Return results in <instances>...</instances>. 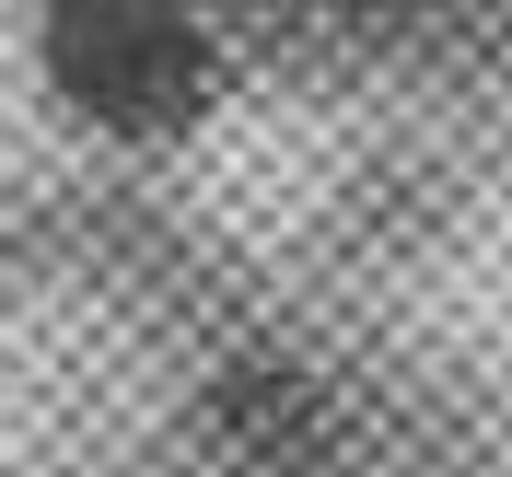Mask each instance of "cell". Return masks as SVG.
<instances>
[{
  "instance_id": "2",
  "label": "cell",
  "mask_w": 512,
  "mask_h": 477,
  "mask_svg": "<svg viewBox=\"0 0 512 477\" xmlns=\"http://www.w3.org/2000/svg\"><path fill=\"white\" fill-rule=\"evenodd\" d=\"M210 443L245 477H315L326 443H338V419H326V384L303 361H233L210 384Z\"/></svg>"
},
{
  "instance_id": "1",
  "label": "cell",
  "mask_w": 512,
  "mask_h": 477,
  "mask_svg": "<svg viewBox=\"0 0 512 477\" xmlns=\"http://www.w3.org/2000/svg\"><path fill=\"white\" fill-rule=\"evenodd\" d=\"M24 47L47 105L128 152H163L222 105V47L198 0H24Z\"/></svg>"
}]
</instances>
